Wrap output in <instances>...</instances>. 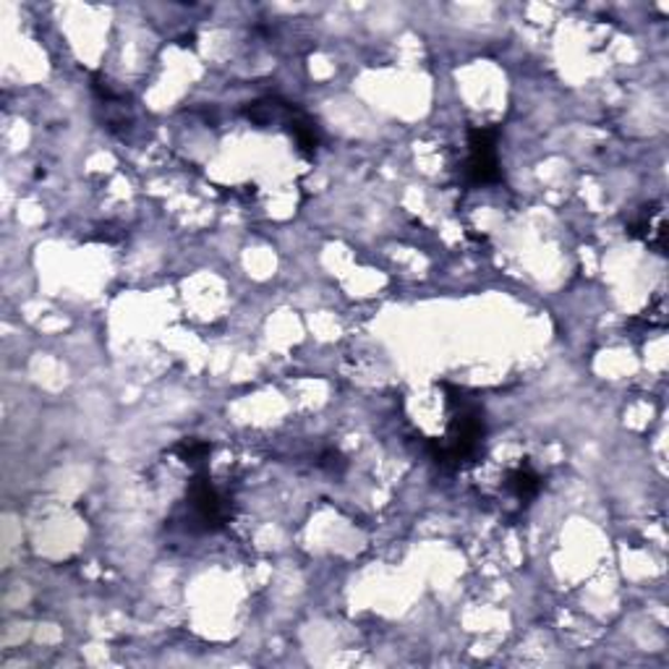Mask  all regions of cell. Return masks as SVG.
Masks as SVG:
<instances>
[{"mask_svg": "<svg viewBox=\"0 0 669 669\" xmlns=\"http://www.w3.org/2000/svg\"><path fill=\"white\" fill-rule=\"evenodd\" d=\"M442 387L447 390V405L453 419H450L447 437L430 442V453L442 469H465V465L476 463L484 453V405L465 395L463 390L450 385Z\"/></svg>", "mask_w": 669, "mask_h": 669, "instance_id": "obj_1", "label": "cell"}, {"mask_svg": "<svg viewBox=\"0 0 669 669\" xmlns=\"http://www.w3.org/2000/svg\"><path fill=\"white\" fill-rule=\"evenodd\" d=\"M186 508H189L186 523H189L191 531L215 533L220 531L230 518L228 498L217 490L215 481L209 479L205 471H199L197 476L191 479L189 490H186Z\"/></svg>", "mask_w": 669, "mask_h": 669, "instance_id": "obj_2", "label": "cell"}, {"mask_svg": "<svg viewBox=\"0 0 669 669\" xmlns=\"http://www.w3.org/2000/svg\"><path fill=\"white\" fill-rule=\"evenodd\" d=\"M500 129L498 126H481L469 131V160L463 165V184L471 189L492 186L502 180L500 157H498Z\"/></svg>", "mask_w": 669, "mask_h": 669, "instance_id": "obj_3", "label": "cell"}, {"mask_svg": "<svg viewBox=\"0 0 669 669\" xmlns=\"http://www.w3.org/2000/svg\"><path fill=\"white\" fill-rule=\"evenodd\" d=\"M628 233L633 238H643L651 249L665 254V238H667V225H665V209L659 205L643 207L633 223H630Z\"/></svg>", "mask_w": 669, "mask_h": 669, "instance_id": "obj_4", "label": "cell"}, {"mask_svg": "<svg viewBox=\"0 0 669 669\" xmlns=\"http://www.w3.org/2000/svg\"><path fill=\"white\" fill-rule=\"evenodd\" d=\"M505 490L513 494L515 500L529 502V500L537 498L539 490H541V476L531 469V465H518V469L508 471Z\"/></svg>", "mask_w": 669, "mask_h": 669, "instance_id": "obj_5", "label": "cell"}, {"mask_svg": "<svg viewBox=\"0 0 669 669\" xmlns=\"http://www.w3.org/2000/svg\"><path fill=\"white\" fill-rule=\"evenodd\" d=\"M209 453H213V445L205 440H184L176 445V455L186 465H191V469H199V465L209 458Z\"/></svg>", "mask_w": 669, "mask_h": 669, "instance_id": "obj_6", "label": "cell"}]
</instances>
